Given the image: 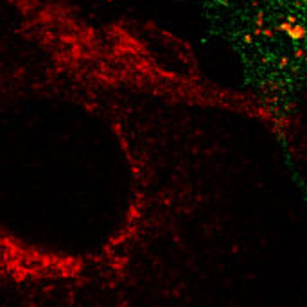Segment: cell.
Listing matches in <instances>:
<instances>
[{
	"mask_svg": "<svg viewBox=\"0 0 307 307\" xmlns=\"http://www.w3.org/2000/svg\"><path fill=\"white\" fill-rule=\"evenodd\" d=\"M252 40H253V38H252L250 34H246V36H244V41H246V43H252Z\"/></svg>",
	"mask_w": 307,
	"mask_h": 307,
	"instance_id": "7a4b0ae2",
	"label": "cell"
},
{
	"mask_svg": "<svg viewBox=\"0 0 307 307\" xmlns=\"http://www.w3.org/2000/svg\"><path fill=\"white\" fill-rule=\"evenodd\" d=\"M305 2H307V0H305Z\"/></svg>",
	"mask_w": 307,
	"mask_h": 307,
	"instance_id": "3957f363",
	"label": "cell"
},
{
	"mask_svg": "<svg viewBox=\"0 0 307 307\" xmlns=\"http://www.w3.org/2000/svg\"><path fill=\"white\" fill-rule=\"evenodd\" d=\"M287 34L291 36L293 40H300V38L305 36V29H304L302 25H295V27H291V29L287 31Z\"/></svg>",
	"mask_w": 307,
	"mask_h": 307,
	"instance_id": "6da1fadb",
	"label": "cell"
}]
</instances>
